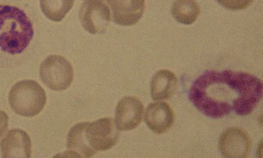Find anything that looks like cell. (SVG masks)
<instances>
[{"label":"cell","instance_id":"1","mask_svg":"<svg viewBox=\"0 0 263 158\" xmlns=\"http://www.w3.org/2000/svg\"><path fill=\"white\" fill-rule=\"evenodd\" d=\"M257 76L236 71L210 70L197 77L189 91V101L203 115L221 119L232 112L249 115L262 98Z\"/></svg>","mask_w":263,"mask_h":158},{"label":"cell","instance_id":"2","mask_svg":"<svg viewBox=\"0 0 263 158\" xmlns=\"http://www.w3.org/2000/svg\"><path fill=\"white\" fill-rule=\"evenodd\" d=\"M31 19L23 9L0 5V50L12 55L27 50L34 37Z\"/></svg>","mask_w":263,"mask_h":158},{"label":"cell","instance_id":"3","mask_svg":"<svg viewBox=\"0 0 263 158\" xmlns=\"http://www.w3.org/2000/svg\"><path fill=\"white\" fill-rule=\"evenodd\" d=\"M11 108L16 114L33 117L42 111L47 96L45 89L35 80H22L15 84L8 95Z\"/></svg>","mask_w":263,"mask_h":158},{"label":"cell","instance_id":"4","mask_svg":"<svg viewBox=\"0 0 263 158\" xmlns=\"http://www.w3.org/2000/svg\"><path fill=\"white\" fill-rule=\"evenodd\" d=\"M40 78L52 91H66L73 80V68L63 56L50 55L41 62Z\"/></svg>","mask_w":263,"mask_h":158},{"label":"cell","instance_id":"5","mask_svg":"<svg viewBox=\"0 0 263 158\" xmlns=\"http://www.w3.org/2000/svg\"><path fill=\"white\" fill-rule=\"evenodd\" d=\"M84 136L89 148L96 153L110 149L119 140V131L110 117L86 122Z\"/></svg>","mask_w":263,"mask_h":158},{"label":"cell","instance_id":"6","mask_svg":"<svg viewBox=\"0 0 263 158\" xmlns=\"http://www.w3.org/2000/svg\"><path fill=\"white\" fill-rule=\"evenodd\" d=\"M82 26L91 35L104 34L111 21L109 9L102 1H85L79 10Z\"/></svg>","mask_w":263,"mask_h":158},{"label":"cell","instance_id":"7","mask_svg":"<svg viewBox=\"0 0 263 158\" xmlns=\"http://www.w3.org/2000/svg\"><path fill=\"white\" fill-rule=\"evenodd\" d=\"M251 148L250 136L241 128H229L222 133L219 140V149L224 157H247L250 153Z\"/></svg>","mask_w":263,"mask_h":158},{"label":"cell","instance_id":"8","mask_svg":"<svg viewBox=\"0 0 263 158\" xmlns=\"http://www.w3.org/2000/svg\"><path fill=\"white\" fill-rule=\"evenodd\" d=\"M144 106L136 97H124L115 110V125L120 131H129L141 124Z\"/></svg>","mask_w":263,"mask_h":158},{"label":"cell","instance_id":"9","mask_svg":"<svg viewBox=\"0 0 263 158\" xmlns=\"http://www.w3.org/2000/svg\"><path fill=\"white\" fill-rule=\"evenodd\" d=\"M112 20L117 25L132 27L143 16L146 0H107Z\"/></svg>","mask_w":263,"mask_h":158},{"label":"cell","instance_id":"10","mask_svg":"<svg viewBox=\"0 0 263 158\" xmlns=\"http://www.w3.org/2000/svg\"><path fill=\"white\" fill-rule=\"evenodd\" d=\"M0 148L3 157H31V138L23 129H11L0 142Z\"/></svg>","mask_w":263,"mask_h":158},{"label":"cell","instance_id":"11","mask_svg":"<svg viewBox=\"0 0 263 158\" xmlns=\"http://www.w3.org/2000/svg\"><path fill=\"white\" fill-rule=\"evenodd\" d=\"M175 121V113L166 103L158 102L148 105L145 122L148 128L157 134L166 133Z\"/></svg>","mask_w":263,"mask_h":158},{"label":"cell","instance_id":"12","mask_svg":"<svg viewBox=\"0 0 263 158\" xmlns=\"http://www.w3.org/2000/svg\"><path fill=\"white\" fill-rule=\"evenodd\" d=\"M177 88L178 78L174 72L168 70L158 71L151 80V96L155 101L167 100L175 95Z\"/></svg>","mask_w":263,"mask_h":158},{"label":"cell","instance_id":"13","mask_svg":"<svg viewBox=\"0 0 263 158\" xmlns=\"http://www.w3.org/2000/svg\"><path fill=\"white\" fill-rule=\"evenodd\" d=\"M86 122H81L71 128L68 134L67 148L68 156L76 157H90L96 152L89 148L86 144L84 136L85 126Z\"/></svg>","mask_w":263,"mask_h":158},{"label":"cell","instance_id":"14","mask_svg":"<svg viewBox=\"0 0 263 158\" xmlns=\"http://www.w3.org/2000/svg\"><path fill=\"white\" fill-rule=\"evenodd\" d=\"M199 5L193 0H175L171 7V14L175 21L183 25H192L199 17Z\"/></svg>","mask_w":263,"mask_h":158},{"label":"cell","instance_id":"15","mask_svg":"<svg viewBox=\"0 0 263 158\" xmlns=\"http://www.w3.org/2000/svg\"><path fill=\"white\" fill-rule=\"evenodd\" d=\"M73 5L74 0H40L42 13L49 20L55 22L63 21Z\"/></svg>","mask_w":263,"mask_h":158},{"label":"cell","instance_id":"16","mask_svg":"<svg viewBox=\"0 0 263 158\" xmlns=\"http://www.w3.org/2000/svg\"><path fill=\"white\" fill-rule=\"evenodd\" d=\"M224 9L231 11L243 10L250 7L254 0H216Z\"/></svg>","mask_w":263,"mask_h":158},{"label":"cell","instance_id":"17","mask_svg":"<svg viewBox=\"0 0 263 158\" xmlns=\"http://www.w3.org/2000/svg\"><path fill=\"white\" fill-rule=\"evenodd\" d=\"M8 126V116L0 109V138L4 136Z\"/></svg>","mask_w":263,"mask_h":158},{"label":"cell","instance_id":"18","mask_svg":"<svg viewBox=\"0 0 263 158\" xmlns=\"http://www.w3.org/2000/svg\"><path fill=\"white\" fill-rule=\"evenodd\" d=\"M84 1H90V0H84ZM99 1H103V0H99Z\"/></svg>","mask_w":263,"mask_h":158}]
</instances>
